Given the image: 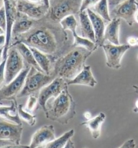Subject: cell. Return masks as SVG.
Wrapping results in <instances>:
<instances>
[{"label":"cell","instance_id":"obj_1","mask_svg":"<svg viewBox=\"0 0 138 148\" xmlns=\"http://www.w3.org/2000/svg\"><path fill=\"white\" fill-rule=\"evenodd\" d=\"M17 42L40 50L48 55L53 63L72 47L60 22L53 21L47 15L40 20H34L31 28L12 40L11 45Z\"/></svg>","mask_w":138,"mask_h":148},{"label":"cell","instance_id":"obj_2","mask_svg":"<svg viewBox=\"0 0 138 148\" xmlns=\"http://www.w3.org/2000/svg\"><path fill=\"white\" fill-rule=\"evenodd\" d=\"M93 53L82 47H73L55 62L51 75L67 82L73 79L85 66L87 58Z\"/></svg>","mask_w":138,"mask_h":148},{"label":"cell","instance_id":"obj_3","mask_svg":"<svg viewBox=\"0 0 138 148\" xmlns=\"http://www.w3.org/2000/svg\"><path fill=\"white\" fill-rule=\"evenodd\" d=\"M46 104L45 116L48 119L66 125L76 115V103L70 94L68 88L55 99Z\"/></svg>","mask_w":138,"mask_h":148},{"label":"cell","instance_id":"obj_4","mask_svg":"<svg viewBox=\"0 0 138 148\" xmlns=\"http://www.w3.org/2000/svg\"><path fill=\"white\" fill-rule=\"evenodd\" d=\"M82 0H49L47 15L53 21L60 22L70 15L80 12Z\"/></svg>","mask_w":138,"mask_h":148},{"label":"cell","instance_id":"obj_5","mask_svg":"<svg viewBox=\"0 0 138 148\" xmlns=\"http://www.w3.org/2000/svg\"><path fill=\"white\" fill-rule=\"evenodd\" d=\"M56 77L53 75H47L31 66L25 86L17 97L22 98L35 94L48 85Z\"/></svg>","mask_w":138,"mask_h":148},{"label":"cell","instance_id":"obj_6","mask_svg":"<svg viewBox=\"0 0 138 148\" xmlns=\"http://www.w3.org/2000/svg\"><path fill=\"white\" fill-rule=\"evenodd\" d=\"M24 60L14 46H10L5 66L4 84H8L16 78L25 68ZM2 85V86H3Z\"/></svg>","mask_w":138,"mask_h":148},{"label":"cell","instance_id":"obj_7","mask_svg":"<svg viewBox=\"0 0 138 148\" xmlns=\"http://www.w3.org/2000/svg\"><path fill=\"white\" fill-rule=\"evenodd\" d=\"M67 81L63 78L56 77L48 85L41 89L38 96V104L43 111H46V104L49 100L55 99L68 88Z\"/></svg>","mask_w":138,"mask_h":148},{"label":"cell","instance_id":"obj_8","mask_svg":"<svg viewBox=\"0 0 138 148\" xmlns=\"http://www.w3.org/2000/svg\"><path fill=\"white\" fill-rule=\"evenodd\" d=\"M7 18V30H6V43L4 49L1 52V61L7 59L8 50L12 42V27L16 21L18 11L17 9V2L15 0H3Z\"/></svg>","mask_w":138,"mask_h":148},{"label":"cell","instance_id":"obj_9","mask_svg":"<svg viewBox=\"0 0 138 148\" xmlns=\"http://www.w3.org/2000/svg\"><path fill=\"white\" fill-rule=\"evenodd\" d=\"M31 66L27 64L16 77L8 84L1 86L0 99L1 100H11L17 96L25 86V79L27 77Z\"/></svg>","mask_w":138,"mask_h":148},{"label":"cell","instance_id":"obj_10","mask_svg":"<svg viewBox=\"0 0 138 148\" xmlns=\"http://www.w3.org/2000/svg\"><path fill=\"white\" fill-rule=\"evenodd\" d=\"M102 48L105 55L106 66L110 68L119 69L122 66V57L130 46L128 44L115 45L109 43L104 44Z\"/></svg>","mask_w":138,"mask_h":148},{"label":"cell","instance_id":"obj_11","mask_svg":"<svg viewBox=\"0 0 138 148\" xmlns=\"http://www.w3.org/2000/svg\"><path fill=\"white\" fill-rule=\"evenodd\" d=\"M135 0H125L110 10L111 18H119L123 19L130 26H132L135 22V14L138 7Z\"/></svg>","mask_w":138,"mask_h":148},{"label":"cell","instance_id":"obj_12","mask_svg":"<svg viewBox=\"0 0 138 148\" xmlns=\"http://www.w3.org/2000/svg\"><path fill=\"white\" fill-rule=\"evenodd\" d=\"M22 124L8 122L4 119H0V140H8L14 144H20L23 132Z\"/></svg>","mask_w":138,"mask_h":148},{"label":"cell","instance_id":"obj_13","mask_svg":"<svg viewBox=\"0 0 138 148\" xmlns=\"http://www.w3.org/2000/svg\"><path fill=\"white\" fill-rule=\"evenodd\" d=\"M18 11L33 20H40L46 16L49 7L43 3H33L27 0H20L17 2Z\"/></svg>","mask_w":138,"mask_h":148},{"label":"cell","instance_id":"obj_14","mask_svg":"<svg viewBox=\"0 0 138 148\" xmlns=\"http://www.w3.org/2000/svg\"><path fill=\"white\" fill-rule=\"evenodd\" d=\"M56 139L53 125H44L35 132L32 137L30 148H38L45 145Z\"/></svg>","mask_w":138,"mask_h":148},{"label":"cell","instance_id":"obj_15","mask_svg":"<svg viewBox=\"0 0 138 148\" xmlns=\"http://www.w3.org/2000/svg\"><path fill=\"white\" fill-rule=\"evenodd\" d=\"M86 11L93 25L96 38L95 43L98 47H102L105 41L104 38L106 28L105 21L91 9H87Z\"/></svg>","mask_w":138,"mask_h":148},{"label":"cell","instance_id":"obj_16","mask_svg":"<svg viewBox=\"0 0 138 148\" xmlns=\"http://www.w3.org/2000/svg\"><path fill=\"white\" fill-rule=\"evenodd\" d=\"M70 85H83L90 87H94L97 84V81L92 74L90 66H85L80 73L73 78L67 82Z\"/></svg>","mask_w":138,"mask_h":148},{"label":"cell","instance_id":"obj_17","mask_svg":"<svg viewBox=\"0 0 138 148\" xmlns=\"http://www.w3.org/2000/svg\"><path fill=\"white\" fill-rule=\"evenodd\" d=\"M33 22L34 20L18 12L16 21L12 27V40L28 32L33 27Z\"/></svg>","mask_w":138,"mask_h":148},{"label":"cell","instance_id":"obj_18","mask_svg":"<svg viewBox=\"0 0 138 148\" xmlns=\"http://www.w3.org/2000/svg\"><path fill=\"white\" fill-rule=\"evenodd\" d=\"M10 106H2L0 107V115L1 119L7 121H11L17 124H22L21 119L18 114V106L15 98L10 100Z\"/></svg>","mask_w":138,"mask_h":148},{"label":"cell","instance_id":"obj_19","mask_svg":"<svg viewBox=\"0 0 138 148\" xmlns=\"http://www.w3.org/2000/svg\"><path fill=\"white\" fill-rule=\"evenodd\" d=\"M122 19L119 18H112L106 27L104 38L105 40L115 45H119V31Z\"/></svg>","mask_w":138,"mask_h":148},{"label":"cell","instance_id":"obj_20","mask_svg":"<svg viewBox=\"0 0 138 148\" xmlns=\"http://www.w3.org/2000/svg\"><path fill=\"white\" fill-rule=\"evenodd\" d=\"M80 22V30L81 37L89 39L95 43L96 38L93 25L90 20L87 11H83L79 14Z\"/></svg>","mask_w":138,"mask_h":148},{"label":"cell","instance_id":"obj_21","mask_svg":"<svg viewBox=\"0 0 138 148\" xmlns=\"http://www.w3.org/2000/svg\"><path fill=\"white\" fill-rule=\"evenodd\" d=\"M11 45L14 46L16 48L20 53L21 56H22L24 61L27 63V64L31 67L35 68L36 69L41 72L44 73L43 70L41 69L39 65L37 64L31 50L28 45H26L22 42H17L11 45Z\"/></svg>","mask_w":138,"mask_h":148},{"label":"cell","instance_id":"obj_22","mask_svg":"<svg viewBox=\"0 0 138 148\" xmlns=\"http://www.w3.org/2000/svg\"><path fill=\"white\" fill-rule=\"evenodd\" d=\"M31 50L37 64L45 74L51 75L53 71V62L46 54L33 47H29Z\"/></svg>","mask_w":138,"mask_h":148},{"label":"cell","instance_id":"obj_23","mask_svg":"<svg viewBox=\"0 0 138 148\" xmlns=\"http://www.w3.org/2000/svg\"><path fill=\"white\" fill-rule=\"evenodd\" d=\"M106 117L105 113L100 112L95 117L82 123L81 125H87L92 138L98 139L100 135L102 125L105 121Z\"/></svg>","mask_w":138,"mask_h":148},{"label":"cell","instance_id":"obj_24","mask_svg":"<svg viewBox=\"0 0 138 148\" xmlns=\"http://www.w3.org/2000/svg\"><path fill=\"white\" fill-rule=\"evenodd\" d=\"M90 9L105 22H110L112 20L108 0H100L98 3Z\"/></svg>","mask_w":138,"mask_h":148},{"label":"cell","instance_id":"obj_25","mask_svg":"<svg viewBox=\"0 0 138 148\" xmlns=\"http://www.w3.org/2000/svg\"><path fill=\"white\" fill-rule=\"evenodd\" d=\"M74 134V130L71 129L64 133L61 137L45 145L44 148H64L68 142L73 137Z\"/></svg>","mask_w":138,"mask_h":148},{"label":"cell","instance_id":"obj_26","mask_svg":"<svg viewBox=\"0 0 138 148\" xmlns=\"http://www.w3.org/2000/svg\"><path fill=\"white\" fill-rule=\"evenodd\" d=\"M23 105L20 104L18 106V112L21 119H23L30 126H33L36 124V116L29 112L23 109Z\"/></svg>","mask_w":138,"mask_h":148},{"label":"cell","instance_id":"obj_27","mask_svg":"<svg viewBox=\"0 0 138 148\" xmlns=\"http://www.w3.org/2000/svg\"><path fill=\"white\" fill-rule=\"evenodd\" d=\"M60 24L65 31L70 30L71 32L77 28V21L74 15L66 17L60 22Z\"/></svg>","mask_w":138,"mask_h":148},{"label":"cell","instance_id":"obj_28","mask_svg":"<svg viewBox=\"0 0 138 148\" xmlns=\"http://www.w3.org/2000/svg\"><path fill=\"white\" fill-rule=\"evenodd\" d=\"M37 103H38V97L36 96L35 94L30 95L26 105L27 111L30 112L33 111L36 108Z\"/></svg>","mask_w":138,"mask_h":148},{"label":"cell","instance_id":"obj_29","mask_svg":"<svg viewBox=\"0 0 138 148\" xmlns=\"http://www.w3.org/2000/svg\"><path fill=\"white\" fill-rule=\"evenodd\" d=\"M7 30V18L4 5L0 7V30L6 33Z\"/></svg>","mask_w":138,"mask_h":148},{"label":"cell","instance_id":"obj_30","mask_svg":"<svg viewBox=\"0 0 138 148\" xmlns=\"http://www.w3.org/2000/svg\"><path fill=\"white\" fill-rule=\"evenodd\" d=\"M100 0H82L80 12L85 11L88 9L91 8L98 3Z\"/></svg>","mask_w":138,"mask_h":148},{"label":"cell","instance_id":"obj_31","mask_svg":"<svg viewBox=\"0 0 138 148\" xmlns=\"http://www.w3.org/2000/svg\"><path fill=\"white\" fill-rule=\"evenodd\" d=\"M7 59L3 60L1 62V76H0V84L1 86H2L3 83L4 81V73H5V66L6 63Z\"/></svg>","mask_w":138,"mask_h":148},{"label":"cell","instance_id":"obj_32","mask_svg":"<svg viewBox=\"0 0 138 148\" xmlns=\"http://www.w3.org/2000/svg\"><path fill=\"white\" fill-rule=\"evenodd\" d=\"M136 147V143L135 140L133 139L126 140L119 148H135Z\"/></svg>","mask_w":138,"mask_h":148},{"label":"cell","instance_id":"obj_33","mask_svg":"<svg viewBox=\"0 0 138 148\" xmlns=\"http://www.w3.org/2000/svg\"><path fill=\"white\" fill-rule=\"evenodd\" d=\"M124 1L125 0H108L110 9L113 8L114 7L124 2Z\"/></svg>","mask_w":138,"mask_h":148},{"label":"cell","instance_id":"obj_34","mask_svg":"<svg viewBox=\"0 0 138 148\" xmlns=\"http://www.w3.org/2000/svg\"><path fill=\"white\" fill-rule=\"evenodd\" d=\"M6 43V34H0V48L1 51L4 49Z\"/></svg>","mask_w":138,"mask_h":148},{"label":"cell","instance_id":"obj_35","mask_svg":"<svg viewBox=\"0 0 138 148\" xmlns=\"http://www.w3.org/2000/svg\"><path fill=\"white\" fill-rule=\"evenodd\" d=\"M1 148H30L29 145H22V144H13L10 145L4 146L3 147Z\"/></svg>","mask_w":138,"mask_h":148},{"label":"cell","instance_id":"obj_36","mask_svg":"<svg viewBox=\"0 0 138 148\" xmlns=\"http://www.w3.org/2000/svg\"><path fill=\"white\" fill-rule=\"evenodd\" d=\"M137 38L134 37H130L128 38L127 41L128 45L130 47H134L137 45Z\"/></svg>","mask_w":138,"mask_h":148},{"label":"cell","instance_id":"obj_37","mask_svg":"<svg viewBox=\"0 0 138 148\" xmlns=\"http://www.w3.org/2000/svg\"><path fill=\"white\" fill-rule=\"evenodd\" d=\"M64 148H74V144L71 140H69Z\"/></svg>","mask_w":138,"mask_h":148},{"label":"cell","instance_id":"obj_38","mask_svg":"<svg viewBox=\"0 0 138 148\" xmlns=\"http://www.w3.org/2000/svg\"><path fill=\"white\" fill-rule=\"evenodd\" d=\"M133 110L135 112H138V99L136 101L135 103V106Z\"/></svg>","mask_w":138,"mask_h":148},{"label":"cell","instance_id":"obj_39","mask_svg":"<svg viewBox=\"0 0 138 148\" xmlns=\"http://www.w3.org/2000/svg\"><path fill=\"white\" fill-rule=\"evenodd\" d=\"M29 2H33V3H42V0H27Z\"/></svg>","mask_w":138,"mask_h":148},{"label":"cell","instance_id":"obj_40","mask_svg":"<svg viewBox=\"0 0 138 148\" xmlns=\"http://www.w3.org/2000/svg\"><path fill=\"white\" fill-rule=\"evenodd\" d=\"M42 2L43 3H44L49 7V0H42Z\"/></svg>","mask_w":138,"mask_h":148},{"label":"cell","instance_id":"obj_41","mask_svg":"<svg viewBox=\"0 0 138 148\" xmlns=\"http://www.w3.org/2000/svg\"><path fill=\"white\" fill-rule=\"evenodd\" d=\"M134 19H135V21L138 23V10L137 11V12L135 14V17H134Z\"/></svg>","mask_w":138,"mask_h":148},{"label":"cell","instance_id":"obj_42","mask_svg":"<svg viewBox=\"0 0 138 148\" xmlns=\"http://www.w3.org/2000/svg\"><path fill=\"white\" fill-rule=\"evenodd\" d=\"M133 89H134L135 92L138 94V86L134 85V86H133Z\"/></svg>","mask_w":138,"mask_h":148},{"label":"cell","instance_id":"obj_43","mask_svg":"<svg viewBox=\"0 0 138 148\" xmlns=\"http://www.w3.org/2000/svg\"><path fill=\"white\" fill-rule=\"evenodd\" d=\"M137 45H138V38L137 39Z\"/></svg>","mask_w":138,"mask_h":148},{"label":"cell","instance_id":"obj_44","mask_svg":"<svg viewBox=\"0 0 138 148\" xmlns=\"http://www.w3.org/2000/svg\"><path fill=\"white\" fill-rule=\"evenodd\" d=\"M136 4L137 5V6L138 7V2H136Z\"/></svg>","mask_w":138,"mask_h":148},{"label":"cell","instance_id":"obj_45","mask_svg":"<svg viewBox=\"0 0 138 148\" xmlns=\"http://www.w3.org/2000/svg\"><path fill=\"white\" fill-rule=\"evenodd\" d=\"M15 1H16L17 2H18V1H20V0H15Z\"/></svg>","mask_w":138,"mask_h":148},{"label":"cell","instance_id":"obj_46","mask_svg":"<svg viewBox=\"0 0 138 148\" xmlns=\"http://www.w3.org/2000/svg\"></svg>","mask_w":138,"mask_h":148}]
</instances>
